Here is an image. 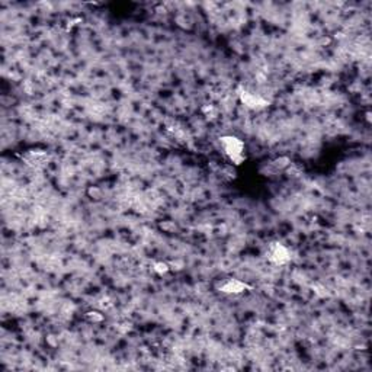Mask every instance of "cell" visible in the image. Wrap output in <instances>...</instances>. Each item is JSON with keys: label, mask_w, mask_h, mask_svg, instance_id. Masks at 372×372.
Here are the masks:
<instances>
[{"label": "cell", "mask_w": 372, "mask_h": 372, "mask_svg": "<svg viewBox=\"0 0 372 372\" xmlns=\"http://www.w3.org/2000/svg\"><path fill=\"white\" fill-rule=\"evenodd\" d=\"M221 144L226 151V155L234 162L236 164H240L243 162V150H245V144L242 140H238L237 137H223L221 138Z\"/></svg>", "instance_id": "cell-1"}, {"label": "cell", "mask_w": 372, "mask_h": 372, "mask_svg": "<svg viewBox=\"0 0 372 372\" xmlns=\"http://www.w3.org/2000/svg\"><path fill=\"white\" fill-rule=\"evenodd\" d=\"M240 99L247 108L250 109H260L266 106V100L262 99L260 96H256L253 93H250V92L240 91Z\"/></svg>", "instance_id": "cell-3"}, {"label": "cell", "mask_w": 372, "mask_h": 372, "mask_svg": "<svg viewBox=\"0 0 372 372\" xmlns=\"http://www.w3.org/2000/svg\"><path fill=\"white\" fill-rule=\"evenodd\" d=\"M247 288V285L243 282L237 281V279H228L223 285H221V291L227 292V294H240Z\"/></svg>", "instance_id": "cell-4"}, {"label": "cell", "mask_w": 372, "mask_h": 372, "mask_svg": "<svg viewBox=\"0 0 372 372\" xmlns=\"http://www.w3.org/2000/svg\"><path fill=\"white\" fill-rule=\"evenodd\" d=\"M155 266H156L155 269L159 273H166L167 271H169V268H167V265L166 264H156Z\"/></svg>", "instance_id": "cell-5"}, {"label": "cell", "mask_w": 372, "mask_h": 372, "mask_svg": "<svg viewBox=\"0 0 372 372\" xmlns=\"http://www.w3.org/2000/svg\"><path fill=\"white\" fill-rule=\"evenodd\" d=\"M269 257H271V260H272L273 264L276 265L287 264V262H290L291 259L288 249H287L285 246L279 245V243H275L273 246H271Z\"/></svg>", "instance_id": "cell-2"}]
</instances>
